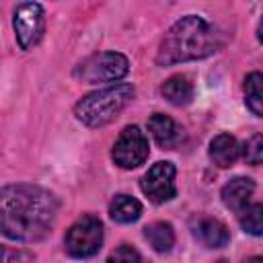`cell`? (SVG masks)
Wrapping results in <instances>:
<instances>
[{"instance_id": "6da1fadb", "label": "cell", "mask_w": 263, "mask_h": 263, "mask_svg": "<svg viewBox=\"0 0 263 263\" xmlns=\"http://www.w3.org/2000/svg\"><path fill=\"white\" fill-rule=\"evenodd\" d=\"M58 216V199L51 191L16 183L0 187V234L10 240L35 242L51 232Z\"/></svg>"}, {"instance_id": "7a4b0ae2", "label": "cell", "mask_w": 263, "mask_h": 263, "mask_svg": "<svg viewBox=\"0 0 263 263\" xmlns=\"http://www.w3.org/2000/svg\"><path fill=\"white\" fill-rule=\"evenodd\" d=\"M220 47H222V39L216 27L203 21L201 16L189 14L179 18L164 33L156 51V64L173 66L179 62L201 60L216 53Z\"/></svg>"}, {"instance_id": "3957f363", "label": "cell", "mask_w": 263, "mask_h": 263, "mask_svg": "<svg viewBox=\"0 0 263 263\" xmlns=\"http://www.w3.org/2000/svg\"><path fill=\"white\" fill-rule=\"evenodd\" d=\"M134 99V86L132 84H113L101 90H95L86 97H82L76 107L74 115L78 121H82L88 127H101L113 121Z\"/></svg>"}, {"instance_id": "277c9868", "label": "cell", "mask_w": 263, "mask_h": 263, "mask_svg": "<svg viewBox=\"0 0 263 263\" xmlns=\"http://www.w3.org/2000/svg\"><path fill=\"white\" fill-rule=\"evenodd\" d=\"M127 70H129V64L125 55L117 51H101L80 62L78 68L74 70V76L80 82L99 84V82H115L123 78Z\"/></svg>"}, {"instance_id": "5b68a950", "label": "cell", "mask_w": 263, "mask_h": 263, "mask_svg": "<svg viewBox=\"0 0 263 263\" xmlns=\"http://www.w3.org/2000/svg\"><path fill=\"white\" fill-rule=\"evenodd\" d=\"M64 245H66L68 255L76 259H86V257L97 255L103 245V222L90 214L82 216L68 228Z\"/></svg>"}, {"instance_id": "8992f818", "label": "cell", "mask_w": 263, "mask_h": 263, "mask_svg": "<svg viewBox=\"0 0 263 263\" xmlns=\"http://www.w3.org/2000/svg\"><path fill=\"white\" fill-rule=\"evenodd\" d=\"M12 27H14V35H16V41H18L21 49H31L33 45H37L41 41L43 31H45L43 6L37 4V2L18 4L14 8Z\"/></svg>"}, {"instance_id": "52a82bcc", "label": "cell", "mask_w": 263, "mask_h": 263, "mask_svg": "<svg viewBox=\"0 0 263 263\" xmlns=\"http://www.w3.org/2000/svg\"><path fill=\"white\" fill-rule=\"evenodd\" d=\"M111 156H113L115 164L121 168H136V166L144 164V160L148 158V140H146L144 132L138 125L123 127L119 138L113 144Z\"/></svg>"}, {"instance_id": "ba28073f", "label": "cell", "mask_w": 263, "mask_h": 263, "mask_svg": "<svg viewBox=\"0 0 263 263\" xmlns=\"http://www.w3.org/2000/svg\"><path fill=\"white\" fill-rule=\"evenodd\" d=\"M175 175L177 168L173 162H156L148 168V173L142 177L140 187L142 193L152 201V203H164L177 195L175 187Z\"/></svg>"}, {"instance_id": "9c48e42d", "label": "cell", "mask_w": 263, "mask_h": 263, "mask_svg": "<svg viewBox=\"0 0 263 263\" xmlns=\"http://www.w3.org/2000/svg\"><path fill=\"white\" fill-rule=\"evenodd\" d=\"M191 232L193 236L208 249H222L230 240V232L224 222L210 218V216H197L191 220Z\"/></svg>"}, {"instance_id": "30bf717a", "label": "cell", "mask_w": 263, "mask_h": 263, "mask_svg": "<svg viewBox=\"0 0 263 263\" xmlns=\"http://www.w3.org/2000/svg\"><path fill=\"white\" fill-rule=\"evenodd\" d=\"M255 193V181L247 177H234L222 187V201L228 210L238 214L251 203V197Z\"/></svg>"}, {"instance_id": "8fae6325", "label": "cell", "mask_w": 263, "mask_h": 263, "mask_svg": "<svg viewBox=\"0 0 263 263\" xmlns=\"http://www.w3.org/2000/svg\"><path fill=\"white\" fill-rule=\"evenodd\" d=\"M148 129L152 134V138L156 140V144L160 148H175L181 140V129L179 125L168 117V115H162V113H154L150 119H148Z\"/></svg>"}, {"instance_id": "7c38bea8", "label": "cell", "mask_w": 263, "mask_h": 263, "mask_svg": "<svg viewBox=\"0 0 263 263\" xmlns=\"http://www.w3.org/2000/svg\"><path fill=\"white\" fill-rule=\"evenodd\" d=\"M238 156H240V146H238V142H236L234 136H230V134H218L210 142V158H212V162L216 166H220V168L232 166Z\"/></svg>"}, {"instance_id": "4fadbf2b", "label": "cell", "mask_w": 263, "mask_h": 263, "mask_svg": "<svg viewBox=\"0 0 263 263\" xmlns=\"http://www.w3.org/2000/svg\"><path fill=\"white\" fill-rule=\"evenodd\" d=\"M160 92L171 105L183 107V105L191 103V99H193V84L185 74H175L162 82Z\"/></svg>"}, {"instance_id": "5bb4252c", "label": "cell", "mask_w": 263, "mask_h": 263, "mask_svg": "<svg viewBox=\"0 0 263 263\" xmlns=\"http://www.w3.org/2000/svg\"><path fill=\"white\" fill-rule=\"evenodd\" d=\"M109 214L115 222L119 224H129V222H136L140 216H142V203L132 197V195H115L111 205H109Z\"/></svg>"}, {"instance_id": "9a60e30c", "label": "cell", "mask_w": 263, "mask_h": 263, "mask_svg": "<svg viewBox=\"0 0 263 263\" xmlns=\"http://www.w3.org/2000/svg\"><path fill=\"white\" fill-rule=\"evenodd\" d=\"M144 236L156 253H168L175 245V230L168 222H152L144 228Z\"/></svg>"}, {"instance_id": "2e32d148", "label": "cell", "mask_w": 263, "mask_h": 263, "mask_svg": "<svg viewBox=\"0 0 263 263\" xmlns=\"http://www.w3.org/2000/svg\"><path fill=\"white\" fill-rule=\"evenodd\" d=\"M261 82L263 76L259 72H251L245 78V101L247 107L253 111V115L261 117L263 115V92H261Z\"/></svg>"}, {"instance_id": "e0dca14e", "label": "cell", "mask_w": 263, "mask_h": 263, "mask_svg": "<svg viewBox=\"0 0 263 263\" xmlns=\"http://www.w3.org/2000/svg\"><path fill=\"white\" fill-rule=\"evenodd\" d=\"M236 218H238V224L242 226L245 232H249L253 236H259L261 234V228H263V224H261L263 205L261 203H249L245 210H240L236 214Z\"/></svg>"}, {"instance_id": "ac0fdd59", "label": "cell", "mask_w": 263, "mask_h": 263, "mask_svg": "<svg viewBox=\"0 0 263 263\" xmlns=\"http://www.w3.org/2000/svg\"><path fill=\"white\" fill-rule=\"evenodd\" d=\"M242 158H245L249 164H253V166L261 164V160H263V138H261V134H255V136L245 144V148H242Z\"/></svg>"}, {"instance_id": "d6986e66", "label": "cell", "mask_w": 263, "mask_h": 263, "mask_svg": "<svg viewBox=\"0 0 263 263\" xmlns=\"http://www.w3.org/2000/svg\"><path fill=\"white\" fill-rule=\"evenodd\" d=\"M107 263H142V257H140V253H138L134 247L121 245V247H117V249L109 255Z\"/></svg>"}, {"instance_id": "ffe728a7", "label": "cell", "mask_w": 263, "mask_h": 263, "mask_svg": "<svg viewBox=\"0 0 263 263\" xmlns=\"http://www.w3.org/2000/svg\"><path fill=\"white\" fill-rule=\"evenodd\" d=\"M0 263H31V255L16 249H6L0 245Z\"/></svg>"}, {"instance_id": "44dd1931", "label": "cell", "mask_w": 263, "mask_h": 263, "mask_svg": "<svg viewBox=\"0 0 263 263\" xmlns=\"http://www.w3.org/2000/svg\"><path fill=\"white\" fill-rule=\"evenodd\" d=\"M245 263H263V259H261V257H251V259H247Z\"/></svg>"}, {"instance_id": "7402d4cb", "label": "cell", "mask_w": 263, "mask_h": 263, "mask_svg": "<svg viewBox=\"0 0 263 263\" xmlns=\"http://www.w3.org/2000/svg\"><path fill=\"white\" fill-rule=\"evenodd\" d=\"M218 263H228V261H224V259H222V261H218Z\"/></svg>"}]
</instances>
